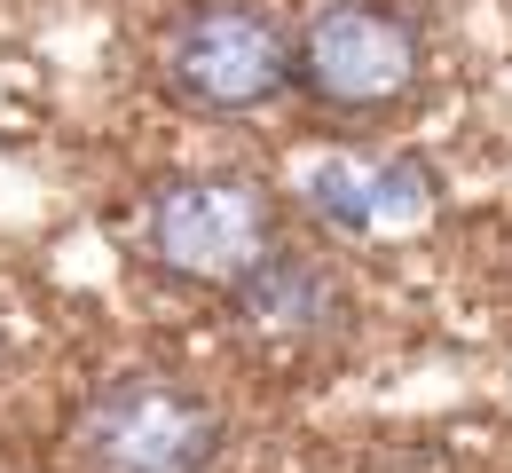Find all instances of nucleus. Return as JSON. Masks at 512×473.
<instances>
[{"mask_svg":"<svg viewBox=\"0 0 512 473\" xmlns=\"http://www.w3.org/2000/svg\"><path fill=\"white\" fill-rule=\"evenodd\" d=\"M418 71H426L418 24L386 0H331L292 40V79L331 119H379L394 103H410Z\"/></svg>","mask_w":512,"mask_h":473,"instance_id":"1","label":"nucleus"},{"mask_svg":"<svg viewBox=\"0 0 512 473\" xmlns=\"http://www.w3.org/2000/svg\"><path fill=\"white\" fill-rule=\"evenodd\" d=\"M142 245H150L158 269L182 276V284L237 292L276 253V198L253 174H182V182H166L150 198Z\"/></svg>","mask_w":512,"mask_h":473,"instance_id":"2","label":"nucleus"},{"mask_svg":"<svg viewBox=\"0 0 512 473\" xmlns=\"http://www.w3.org/2000/svg\"><path fill=\"white\" fill-rule=\"evenodd\" d=\"M166 87H174V103L213 111V119L260 111L268 95L292 87V40L253 0H205L166 40Z\"/></svg>","mask_w":512,"mask_h":473,"instance_id":"3","label":"nucleus"},{"mask_svg":"<svg viewBox=\"0 0 512 473\" xmlns=\"http://www.w3.org/2000/svg\"><path fill=\"white\" fill-rule=\"evenodd\" d=\"M221 450V410L166 379H111L79 410L87 473H205Z\"/></svg>","mask_w":512,"mask_h":473,"instance_id":"4","label":"nucleus"},{"mask_svg":"<svg viewBox=\"0 0 512 473\" xmlns=\"http://www.w3.org/2000/svg\"><path fill=\"white\" fill-rule=\"evenodd\" d=\"M229 316L237 332L253 339L260 355H300V347H323L347 316V284L323 269L316 253H268L237 292H229Z\"/></svg>","mask_w":512,"mask_h":473,"instance_id":"5","label":"nucleus"}]
</instances>
